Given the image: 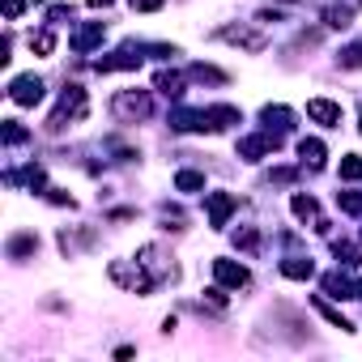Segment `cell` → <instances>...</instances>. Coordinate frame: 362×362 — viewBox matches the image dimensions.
<instances>
[{"mask_svg": "<svg viewBox=\"0 0 362 362\" xmlns=\"http://www.w3.org/2000/svg\"><path fill=\"white\" fill-rule=\"evenodd\" d=\"M47 201H52V205H69V209H73V197H69L64 188H47Z\"/></svg>", "mask_w": 362, "mask_h": 362, "instance_id": "33", "label": "cell"}, {"mask_svg": "<svg viewBox=\"0 0 362 362\" xmlns=\"http://www.w3.org/2000/svg\"><path fill=\"white\" fill-rule=\"evenodd\" d=\"M86 107H90V103H86V90H81V86H69L64 98H60V107H56V115L47 119V128H52V132H64L69 119H86Z\"/></svg>", "mask_w": 362, "mask_h": 362, "instance_id": "1", "label": "cell"}, {"mask_svg": "<svg viewBox=\"0 0 362 362\" xmlns=\"http://www.w3.org/2000/svg\"><path fill=\"white\" fill-rule=\"evenodd\" d=\"M307 119H315V124H324V128H337V124H341V103L311 98V103H307Z\"/></svg>", "mask_w": 362, "mask_h": 362, "instance_id": "9", "label": "cell"}, {"mask_svg": "<svg viewBox=\"0 0 362 362\" xmlns=\"http://www.w3.org/2000/svg\"><path fill=\"white\" fill-rule=\"evenodd\" d=\"M9 98H13L18 107H35V103H43V81H39L35 73H26V77H13V86H9Z\"/></svg>", "mask_w": 362, "mask_h": 362, "instance_id": "4", "label": "cell"}, {"mask_svg": "<svg viewBox=\"0 0 362 362\" xmlns=\"http://www.w3.org/2000/svg\"><path fill=\"white\" fill-rule=\"evenodd\" d=\"M281 273H286L290 281H307V277L315 273V264H311L307 256H290V260H281Z\"/></svg>", "mask_w": 362, "mask_h": 362, "instance_id": "13", "label": "cell"}, {"mask_svg": "<svg viewBox=\"0 0 362 362\" xmlns=\"http://www.w3.org/2000/svg\"><path fill=\"white\" fill-rule=\"evenodd\" d=\"M170 128H179V132H201V128H209V111H175L170 115Z\"/></svg>", "mask_w": 362, "mask_h": 362, "instance_id": "12", "label": "cell"}, {"mask_svg": "<svg viewBox=\"0 0 362 362\" xmlns=\"http://www.w3.org/2000/svg\"><path fill=\"white\" fill-rule=\"evenodd\" d=\"M192 77H197V81H226V77H222L218 69H209V64H197V69H192Z\"/></svg>", "mask_w": 362, "mask_h": 362, "instance_id": "29", "label": "cell"}, {"mask_svg": "<svg viewBox=\"0 0 362 362\" xmlns=\"http://www.w3.org/2000/svg\"><path fill=\"white\" fill-rule=\"evenodd\" d=\"M235 243H239L243 252H256V243H260V235H256V230H243V235H235Z\"/></svg>", "mask_w": 362, "mask_h": 362, "instance_id": "30", "label": "cell"}, {"mask_svg": "<svg viewBox=\"0 0 362 362\" xmlns=\"http://www.w3.org/2000/svg\"><path fill=\"white\" fill-rule=\"evenodd\" d=\"M332 252H337V260H341V264H345V269H354V264H362V252H358V247H354V243H337V247H332Z\"/></svg>", "mask_w": 362, "mask_h": 362, "instance_id": "25", "label": "cell"}, {"mask_svg": "<svg viewBox=\"0 0 362 362\" xmlns=\"http://www.w3.org/2000/svg\"><path fill=\"white\" fill-rule=\"evenodd\" d=\"M214 277H218V286H230V290L247 286V269L235 260H214Z\"/></svg>", "mask_w": 362, "mask_h": 362, "instance_id": "10", "label": "cell"}, {"mask_svg": "<svg viewBox=\"0 0 362 362\" xmlns=\"http://www.w3.org/2000/svg\"><path fill=\"white\" fill-rule=\"evenodd\" d=\"M35 247H39V239H35V235H13L9 256H26V252H35Z\"/></svg>", "mask_w": 362, "mask_h": 362, "instance_id": "26", "label": "cell"}, {"mask_svg": "<svg viewBox=\"0 0 362 362\" xmlns=\"http://www.w3.org/2000/svg\"><path fill=\"white\" fill-rule=\"evenodd\" d=\"M218 39L222 43H235V47H247V52H264V35H256L247 26H222Z\"/></svg>", "mask_w": 362, "mask_h": 362, "instance_id": "7", "label": "cell"}, {"mask_svg": "<svg viewBox=\"0 0 362 362\" xmlns=\"http://www.w3.org/2000/svg\"><path fill=\"white\" fill-rule=\"evenodd\" d=\"M315 311H320V315H324V320H328L332 328H341V332H354V324H349V320H345V315H341L337 307H328L324 298H315Z\"/></svg>", "mask_w": 362, "mask_h": 362, "instance_id": "19", "label": "cell"}, {"mask_svg": "<svg viewBox=\"0 0 362 362\" xmlns=\"http://www.w3.org/2000/svg\"><path fill=\"white\" fill-rule=\"evenodd\" d=\"M205 209H209V226L222 230V226L230 222V214L239 209V197H230V192H209V197H205Z\"/></svg>", "mask_w": 362, "mask_h": 362, "instance_id": "3", "label": "cell"}, {"mask_svg": "<svg viewBox=\"0 0 362 362\" xmlns=\"http://www.w3.org/2000/svg\"><path fill=\"white\" fill-rule=\"evenodd\" d=\"M0 136H5V145H22L30 132H26L22 124H5V128H0Z\"/></svg>", "mask_w": 362, "mask_h": 362, "instance_id": "28", "label": "cell"}, {"mask_svg": "<svg viewBox=\"0 0 362 362\" xmlns=\"http://www.w3.org/2000/svg\"><path fill=\"white\" fill-rule=\"evenodd\" d=\"M153 86H158L166 98H179V94H184V77H179V73H166V69L153 77Z\"/></svg>", "mask_w": 362, "mask_h": 362, "instance_id": "16", "label": "cell"}, {"mask_svg": "<svg viewBox=\"0 0 362 362\" xmlns=\"http://www.w3.org/2000/svg\"><path fill=\"white\" fill-rule=\"evenodd\" d=\"M111 111H115V119L136 124V119H145V115H149V94H145V90H124V94H115Z\"/></svg>", "mask_w": 362, "mask_h": 362, "instance_id": "2", "label": "cell"}, {"mask_svg": "<svg viewBox=\"0 0 362 362\" xmlns=\"http://www.w3.org/2000/svg\"><path fill=\"white\" fill-rule=\"evenodd\" d=\"M30 47H35L39 56H52V52H56V35H52V30H39V35H30Z\"/></svg>", "mask_w": 362, "mask_h": 362, "instance_id": "24", "label": "cell"}, {"mask_svg": "<svg viewBox=\"0 0 362 362\" xmlns=\"http://www.w3.org/2000/svg\"><path fill=\"white\" fill-rule=\"evenodd\" d=\"M103 39H107V30H103V22H90V26H81V30H73V39H69V47L73 52H94V47H103Z\"/></svg>", "mask_w": 362, "mask_h": 362, "instance_id": "8", "label": "cell"}, {"mask_svg": "<svg viewBox=\"0 0 362 362\" xmlns=\"http://www.w3.org/2000/svg\"><path fill=\"white\" fill-rule=\"evenodd\" d=\"M94 69H98V73H119V69H141V56H136L132 47H124V52H115V56H107V60H98Z\"/></svg>", "mask_w": 362, "mask_h": 362, "instance_id": "11", "label": "cell"}, {"mask_svg": "<svg viewBox=\"0 0 362 362\" xmlns=\"http://www.w3.org/2000/svg\"><path fill=\"white\" fill-rule=\"evenodd\" d=\"M324 290H328L332 298H354V294H358V286H354L345 273H328V277H324Z\"/></svg>", "mask_w": 362, "mask_h": 362, "instance_id": "14", "label": "cell"}, {"mask_svg": "<svg viewBox=\"0 0 362 362\" xmlns=\"http://www.w3.org/2000/svg\"><path fill=\"white\" fill-rule=\"evenodd\" d=\"M22 9H26V0H5V18H9V22H18Z\"/></svg>", "mask_w": 362, "mask_h": 362, "instance_id": "34", "label": "cell"}, {"mask_svg": "<svg viewBox=\"0 0 362 362\" xmlns=\"http://www.w3.org/2000/svg\"><path fill=\"white\" fill-rule=\"evenodd\" d=\"M175 188H179V192H201V188H205V175H201V170H179V175H175Z\"/></svg>", "mask_w": 362, "mask_h": 362, "instance_id": "17", "label": "cell"}, {"mask_svg": "<svg viewBox=\"0 0 362 362\" xmlns=\"http://www.w3.org/2000/svg\"><path fill=\"white\" fill-rule=\"evenodd\" d=\"M298 158H303L307 166H324V141L303 136V141H298Z\"/></svg>", "mask_w": 362, "mask_h": 362, "instance_id": "15", "label": "cell"}, {"mask_svg": "<svg viewBox=\"0 0 362 362\" xmlns=\"http://www.w3.org/2000/svg\"><path fill=\"white\" fill-rule=\"evenodd\" d=\"M90 5H94V9H107V5H111V0H90Z\"/></svg>", "mask_w": 362, "mask_h": 362, "instance_id": "35", "label": "cell"}, {"mask_svg": "<svg viewBox=\"0 0 362 362\" xmlns=\"http://www.w3.org/2000/svg\"><path fill=\"white\" fill-rule=\"evenodd\" d=\"M264 124H269V132L277 128V132H286L290 124H294V115L286 111V107H264Z\"/></svg>", "mask_w": 362, "mask_h": 362, "instance_id": "18", "label": "cell"}, {"mask_svg": "<svg viewBox=\"0 0 362 362\" xmlns=\"http://www.w3.org/2000/svg\"><path fill=\"white\" fill-rule=\"evenodd\" d=\"M290 209H294V218H303V222H315V218H320V209H315V201H311V197H294V201H290Z\"/></svg>", "mask_w": 362, "mask_h": 362, "instance_id": "22", "label": "cell"}, {"mask_svg": "<svg viewBox=\"0 0 362 362\" xmlns=\"http://www.w3.org/2000/svg\"><path fill=\"white\" fill-rule=\"evenodd\" d=\"M358 298H362V281H358Z\"/></svg>", "mask_w": 362, "mask_h": 362, "instance_id": "36", "label": "cell"}, {"mask_svg": "<svg viewBox=\"0 0 362 362\" xmlns=\"http://www.w3.org/2000/svg\"><path fill=\"white\" fill-rule=\"evenodd\" d=\"M337 205L345 214H362V192H337Z\"/></svg>", "mask_w": 362, "mask_h": 362, "instance_id": "27", "label": "cell"}, {"mask_svg": "<svg viewBox=\"0 0 362 362\" xmlns=\"http://www.w3.org/2000/svg\"><path fill=\"white\" fill-rule=\"evenodd\" d=\"M141 264H145V273L153 277V281H166V277H175V264L166 260V252L162 247H141Z\"/></svg>", "mask_w": 362, "mask_h": 362, "instance_id": "6", "label": "cell"}, {"mask_svg": "<svg viewBox=\"0 0 362 362\" xmlns=\"http://www.w3.org/2000/svg\"><path fill=\"white\" fill-rule=\"evenodd\" d=\"M230 124H239L235 107H209V128H230Z\"/></svg>", "mask_w": 362, "mask_h": 362, "instance_id": "21", "label": "cell"}, {"mask_svg": "<svg viewBox=\"0 0 362 362\" xmlns=\"http://www.w3.org/2000/svg\"><path fill=\"white\" fill-rule=\"evenodd\" d=\"M341 179H345V184L362 179V158H358V153H345V158H341Z\"/></svg>", "mask_w": 362, "mask_h": 362, "instance_id": "23", "label": "cell"}, {"mask_svg": "<svg viewBox=\"0 0 362 362\" xmlns=\"http://www.w3.org/2000/svg\"><path fill=\"white\" fill-rule=\"evenodd\" d=\"M349 13H354V5H345V0H341V5H332V9L324 13V22H328L332 30H345V26H349Z\"/></svg>", "mask_w": 362, "mask_h": 362, "instance_id": "20", "label": "cell"}, {"mask_svg": "<svg viewBox=\"0 0 362 362\" xmlns=\"http://www.w3.org/2000/svg\"><path fill=\"white\" fill-rule=\"evenodd\" d=\"M362 64V47H349V52H341V69H358Z\"/></svg>", "mask_w": 362, "mask_h": 362, "instance_id": "31", "label": "cell"}, {"mask_svg": "<svg viewBox=\"0 0 362 362\" xmlns=\"http://www.w3.org/2000/svg\"><path fill=\"white\" fill-rule=\"evenodd\" d=\"M128 5L136 9V13H153V9H162L166 0H128Z\"/></svg>", "mask_w": 362, "mask_h": 362, "instance_id": "32", "label": "cell"}, {"mask_svg": "<svg viewBox=\"0 0 362 362\" xmlns=\"http://www.w3.org/2000/svg\"><path fill=\"white\" fill-rule=\"evenodd\" d=\"M277 145H281V132H256V136H243V141H239V158L256 162V158H264V153L277 149Z\"/></svg>", "mask_w": 362, "mask_h": 362, "instance_id": "5", "label": "cell"}]
</instances>
